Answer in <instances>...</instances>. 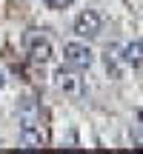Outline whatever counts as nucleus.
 <instances>
[{"instance_id":"nucleus-8","label":"nucleus","mask_w":143,"mask_h":154,"mask_svg":"<svg viewBox=\"0 0 143 154\" xmlns=\"http://www.w3.org/2000/svg\"><path fill=\"white\" fill-rule=\"evenodd\" d=\"M43 3L49 6V9H55V11H63V9H69L75 0H43Z\"/></svg>"},{"instance_id":"nucleus-7","label":"nucleus","mask_w":143,"mask_h":154,"mask_svg":"<svg viewBox=\"0 0 143 154\" xmlns=\"http://www.w3.org/2000/svg\"><path fill=\"white\" fill-rule=\"evenodd\" d=\"M103 66H106V74L112 77V80H120L123 77V57H120V51L117 49H106V54H103Z\"/></svg>"},{"instance_id":"nucleus-6","label":"nucleus","mask_w":143,"mask_h":154,"mask_svg":"<svg viewBox=\"0 0 143 154\" xmlns=\"http://www.w3.org/2000/svg\"><path fill=\"white\" fill-rule=\"evenodd\" d=\"M120 57L129 69H143V40H132L120 49Z\"/></svg>"},{"instance_id":"nucleus-9","label":"nucleus","mask_w":143,"mask_h":154,"mask_svg":"<svg viewBox=\"0 0 143 154\" xmlns=\"http://www.w3.org/2000/svg\"><path fill=\"white\" fill-rule=\"evenodd\" d=\"M3 83H6V77H3V72H0V88H3Z\"/></svg>"},{"instance_id":"nucleus-2","label":"nucleus","mask_w":143,"mask_h":154,"mask_svg":"<svg viewBox=\"0 0 143 154\" xmlns=\"http://www.w3.org/2000/svg\"><path fill=\"white\" fill-rule=\"evenodd\" d=\"M52 83H55L57 91L69 94V97H80V94H83V77H80V69L69 66V63H66V66H60V69H55Z\"/></svg>"},{"instance_id":"nucleus-3","label":"nucleus","mask_w":143,"mask_h":154,"mask_svg":"<svg viewBox=\"0 0 143 154\" xmlns=\"http://www.w3.org/2000/svg\"><path fill=\"white\" fill-rule=\"evenodd\" d=\"M23 46H26V54L32 57V63L46 66V63H52V57H55L52 40L46 37V34H40V32H29L26 37H23Z\"/></svg>"},{"instance_id":"nucleus-5","label":"nucleus","mask_w":143,"mask_h":154,"mask_svg":"<svg viewBox=\"0 0 143 154\" xmlns=\"http://www.w3.org/2000/svg\"><path fill=\"white\" fill-rule=\"evenodd\" d=\"M100 32H103V17H100V11L86 9V11H80V14L75 17V34L80 40H94Z\"/></svg>"},{"instance_id":"nucleus-1","label":"nucleus","mask_w":143,"mask_h":154,"mask_svg":"<svg viewBox=\"0 0 143 154\" xmlns=\"http://www.w3.org/2000/svg\"><path fill=\"white\" fill-rule=\"evenodd\" d=\"M17 123H20V146L23 149H40L46 146V128L40 117V106L34 97H23L17 106Z\"/></svg>"},{"instance_id":"nucleus-4","label":"nucleus","mask_w":143,"mask_h":154,"mask_svg":"<svg viewBox=\"0 0 143 154\" xmlns=\"http://www.w3.org/2000/svg\"><path fill=\"white\" fill-rule=\"evenodd\" d=\"M63 60H66L69 66L86 72V69H92V63H94V51H92V46L83 43V40H72V43L63 46Z\"/></svg>"}]
</instances>
